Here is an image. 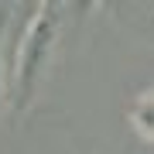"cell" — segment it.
I'll return each mask as SVG.
<instances>
[{
  "label": "cell",
  "instance_id": "cell-1",
  "mask_svg": "<svg viewBox=\"0 0 154 154\" xmlns=\"http://www.w3.org/2000/svg\"><path fill=\"white\" fill-rule=\"evenodd\" d=\"M62 17H65V11L58 4H45L34 11V17L21 34L14 69H11V106L21 116L31 113V106L38 103L41 89L48 82V72L55 65L58 41H62Z\"/></svg>",
  "mask_w": 154,
  "mask_h": 154
},
{
  "label": "cell",
  "instance_id": "cell-2",
  "mask_svg": "<svg viewBox=\"0 0 154 154\" xmlns=\"http://www.w3.org/2000/svg\"><path fill=\"white\" fill-rule=\"evenodd\" d=\"M130 127H134V134H137L140 140L154 144V86L144 89V93L134 99V106H130Z\"/></svg>",
  "mask_w": 154,
  "mask_h": 154
},
{
  "label": "cell",
  "instance_id": "cell-3",
  "mask_svg": "<svg viewBox=\"0 0 154 154\" xmlns=\"http://www.w3.org/2000/svg\"><path fill=\"white\" fill-rule=\"evenodd\" d=\"M7 28H11V7H0V116H4V103L11 99V75H7Z\"/></svg>",
  "mask_w": 154,
  "mask_h": 154
}]
</instances>
